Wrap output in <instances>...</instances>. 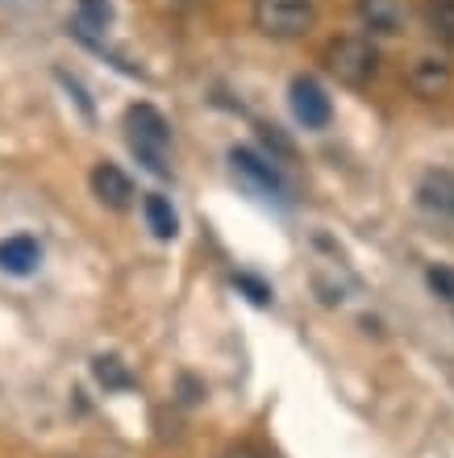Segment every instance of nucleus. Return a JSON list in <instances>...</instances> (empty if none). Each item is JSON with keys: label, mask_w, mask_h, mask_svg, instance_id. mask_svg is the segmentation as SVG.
Wrapping results in <instances>:
<instances>
[{"label": "nucleus", "mask_w": 454, "mask_h": 458, "mask_svg": "<svg viewBox=\"0 0 454 458\" xmlns=\"http://www.w3.org/2000/svg\"><path fill=\"white\" fill-rule=\"evenodd\" d=\"M125 142L138 155V163H146L155 175H171V125L155 105H130Z\"/></svg>", "instance_id": "1"}, {"label": "nucleus", "mask_w": 454, "mask_h": 458, "mask_svg": "<svg viewBox=\"0 0 454 458\" xmlns=\"http://www.w3.org/2000/svg\"><path fill=\"white\" fill-rule=\"evenodd\" d=\"M321 63H325V72L347 88H367L380 75V50H375V42L367 34L330 38L321 50Z\"/></svg>", "instance_id": "2"}, {"label": "nucleus", "mask_w": 454, "mask_h": 458, "mask_svg": "<svg viewBox=\"0 0 454 458\" xmlns=\"http://www.w3.org/2000/svg\"><path fill=\"white\" fill-rule=\"evenodd\" d=\"M251 21L271 42H296L317 25V4L313 0H251Z\"/></svg>", "instance_id": "3"}, {"label": "nucleus", "mask_w": 454, "mask_h": 458, "mask_svg": "<svg viewBox=\"0 0 454 458\" xmlns=\"http://www.w3.org/2000/svg\"><path fill=\"white\" fill-rule=\"evenodd\" d=\"M229 171H234V180H238L246 192L263 196V200H279V205L287 200V183H284V175L275 171V163H267L263 155H254L246 146L229 150Z\"/></svg>", "instance_id": "4"}, {"label": "nucleus", "mask_w": 454, "mask_h": 458, "mask_svg": "<svg viewBox=\"0 0 454 458\" xmlns=\"http://www.w3.org/2000/svg\"><path fill=\"white\" fill-rule=\"evenodd\" d=\"M292 113L304 130H325L334 121V105L325 97V88L313 75H296L292 80Z\"/></svg>", "instance_id": "5"}, {"label": "nucleus", "mask_w": 454, "mask_h": 458, "mask_svg": "<svg viewBox=\"0 0 454 458\" xmlns=\"http://www.w3.org/2000/svg\"><path fill=\"white\" fill-rule=\"evenodd\" d=\"M355 13H359L363 30H371V34H380V38L405 34L408 17H413L408 0H355Z\"/></svg>", "instance_id": "6"}, {"label": "nucleus", "mask_w": 454, "mask_h": 458, "mask_svg": "<svg viewBox=\"0 0 454 458\" xmlns=\"http://www.w3.org/2000/svg\"><path fill=\"white\" fill-rule=\"evenodd\" d=\"M417 205L438 221H454V171H425L417 183Z\"/></svg>", "instance_id": "7"}, {"label": "nucleus", "mask_w": 454, "mask_h": 458, "mask_svg": "<svg viewBox=\"0 0 454 458\" xmlns=\"http://www.w3.org/2000/svg\"><path fill=\"white\" fill-rule=\"evenodd\" d=\"M92 192L108 208H130L133 205V183L117 163H96L92 167Z\"/></svg>", "instance_id": "8"}, {"label": "nucleus", "mask_w": 454, "mask_h": 458, "mask_svg": "<svg viewBox=\"0 0 454 458\" xmlns=\"http://www.w3.org/2000/svg\"><path fill=\"white\" fill-rule=\"evenodd\" d=\"M408 88L425 100H438L450 88V63L433 59V55H421L413 67H408Z\"/></svg>", "instance_id": "9"}, {"label": "nucleus", "mask_w": 454, "mask_h": 458, "mask_svg": "<svg viewBox=\"0 0 454 458\" xmlns=\"http://www.w3.org/2000/svg\"><path fill=\"white\" fill-rule=\"evenodd\" d=\"M38 263H42V246H38L30 233H17V238L0 242V271H9V276H30Z\"/></svg>", "instance_id": "10"}, {"label": "nucleus", "mask_w": 454, "mask_h": 458, "mask_svg": "<svg viewBox=\"0 0 454 458\" xmlns=\"http://www.w3.org/2000/svg\"><path fill=\"white\" fill-rule=\"evenodd\" d=\"M142 217H146V225H150V233H155V238H163V242H171L176 233H180V217H176V208H171L167 196H158V192L146 196V200H142Z\"/></svg>", "instance_id": "11"}, {"label": "nucleus", "mask_w": 454, "mask_h": 458, "mask_svg": "<svg viewBox=\"0 0 454 458\" xmlns=\"http://www.w3.org/2000/svg\"><path fill=\"white\" fill-rule=\"evenodd\" d=\"M425 30H430L442 47H454V0H425L421 4Z\"/></svg>", "instance_id": "12"}, {"label": "nucleus", "mask_w": 454, "mask_h": 458, "mask_svg": "<svg viewBox=\"0 0 454 458\" xmlns=\"http://www.w3.org/2000/svg\"><path fill=\"white\" fill-rule=\"evenodd\" d=\"M108 21H113V4H108V0H80V9H75V25H80V34L108 30Z\"/></svg>", "instance_id": "13"}, {"label": "nucleus", "mask_w": 454, "mask_h": 458, "mask_svg": "<svg viewBox=\"0 0 454 458\" xmlns=\"http://www.w3.org/2000/svg\"><path fill=\"white\" fill-rule=\"evenodd\" d=\"M92 371H96V379H100V384L105 387H130L133 379H130V371H125V367H121V359H113V354H100V359L92 362Z\"/></svg>", "instance_id": "14"}, {"label": "nucleus", "mask_w": 454, "mask_h": 458, "mask_svg": "<svg viewBox=\"0 0 454 458\" xmlns=\"http://www.w3.org/2000/svg\"><path fill=\"white\" fill-rule=\"evenodd\" d=\"M425 279H430V288L454 309V271H450V267H430V276H425Z\"/></svg>", "instance_id": "15"}, {"label": "nucleus", "mask_w": 454, "mask_h": 458, "mask_svg": "<svg viewBox=\"0 0 454 458\" xmlns=\"http://www.w3.org/2000/svg\"><path fill=\"white\" fill-rule=\"evenodd\" d=\"M238 284H242V288H246V292H251V301H254V304H267V301H271V292H267L263 284H259V279H251V276H238Z\"/></svg>", "instance_id": "16"}, {"label": "nucleus", "mask_w": 454, "mask_h": 458, "mask_svg": "<svg viewBox=\"0 0 454 458\" xmlns=\"http://www.w3.org/2000/svg\"><path fill=\"white\" fill-rule=\"evenodd\" d=\"M226 458H259L254 450H234V454H226Z\"/></svg>", "instance_id": "17"}]
</instances>
